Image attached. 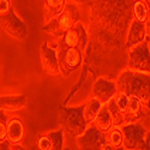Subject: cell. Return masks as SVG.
I'll return each mask as SVG.
<instances>
[{
  "label": "cell",
  "mask_w": 150,
  "mask_h": 150,
  "mask_svg": "<svg viewBox=\"0 0 150 150\" xmlns=\"http://www.w3.org/2000/svg\"><path fill=\"white\" fill-rule=\"evenodd\" d=\"M118 91L126 94L127 96H134L150 109V74L133 70L124 71L118 77L117 82Z\"/></svg>",
  "instance_id": "1"
},
{
  "label": "cell",
  "mask_w": 150,
  "mask_h": 150,
  "mask_svg": "<svg viewBox=\"0 0 150 150\" xmlns=\"http://www.w3.org/2000/svg\"><path fill=\"white\" fill-rule=\"evenodd\" d=\"M83 108L84 105L78 107H61L60 109V121L65 132L76 138L88 127L83 117Z\"/></svg>",
  "instance_id": "2"
},
{
  "label": "cell",
  "mask_w": 150,
  "mask_h": 150,
  "mask_svg": "<svg viewBox=\"0 0 150 150\" xmlns=\"http://www.w3.org/2000/svg\"><path fill=\"white\" fill-rule=\"evenodd\" d=\"M74 16H78L76 11L72 10V5H66L64 11L59 16H57L54 19H52L49 23L43 25V30L48 34H51L58 39L64 36V34L71 29L78 21L74 19Z\"/></svg>",
  "instance_id": "3"
},
{
  "label": "cell",
  "mask_w": 150,
  "mask_h": 150,
  "mask_svg": "<svg viewBox=\"0 0 150 150\" xmlns=\"http://www.w3.org/2000/svg\"><path fill=\"white\" fill-rule=\"evenodd\" d=\"M127 65L130 70L150 73V47L146 40L129 48Z\"/></svg>",
  "instance_id": "4"
},
{
  "label": "cell",
  "mask_w": 150,
  "mask_h": 150,
  "mask_svg": "<svg viewBox=\"0 0 150 150\" xmlns=\"http://www.w3.org/2000/svg\"><path fill=\"white\" fill-rule=\"evenodd\" d=\"M124 132V148L126 150H142L145 143L146 130L142 124L131 122L121 126Z\"/></svg>",
  "instance_id": "5"
},
{
  "label": "cell",
  "mask_w": 150,
  "mask_h": 150,
  "mask_svg": "<svg viewBox=\"0 0 150 150\" xmlns=\"http://www.w3.org/2000/svg\"><path fill=\"white\" fill-rule=\"evenodd\" d=\"M0 27L3 30L16 40H25L28 36V27L24 23L15 10H10L7 13L0 16Z\"/></svg>",
  "instance_id": "6"
},
{
  "label": "cell",
  "mask_w": 150,
  "mask_h": 150,
  "mask_svg": "<svg viewBox=\"0 0 150 150\" xmlns=\"http://www.w3.org/2000/svg\"><path fill=\"white\" fill-rule=\"evenodd\" d=\"M58 58L60 71L65 77L70 76L72 71H76L83 61V54L79 48L72 47H58Z\"/></svg>",
  "instance_id": "7"
},
{
  "label": "cell",
  "mask_w": 150,
  "mask_h": 150,
  "mask_svg": "<svg viewBox=\"0 0 150 150\" xmlns=\"http://www.w3.org/2000/svg\"><path fill=\"white\" fill-rule=\"evenodd\" d=\"M58 47L59 43H55L54 46L45 41L42 42L40 47V62L42 70L49 74V76H57L60 72V65H59V58H58Z\"/></svg>",
  "instance_id": "8"
},
{
  "label": "cell",
  "mask_w": 150,
  "mask_h": 150,
  "mask_svg": "<svg viewBox=\"0 0 150 150\" xmlns=\"http://www.w3.org/2000/svg\"><path fill=\"white\" fill-rule=\"evenodd\" d=\"M106 141V133L101 132L93 124H90L86 130L77 137L79 150H100Z\"/></svg>",
  "instance_id": "9"
},
{
  "label": "cell",
  "mask_w": 150,
  "mask_h": 150,
  "mask_svg": "<svg viewBox=\"0 0 150 150\" xmlns=\"http://www.w3.org/2000/svg\"><path fill=\"white\" fill-rule=\"evenodd\" d=\"M86 45V33L84 30L83 24L77 22L74 25L69 29L62 37H60L59 46L61 47H72V48H79L83 51Z\"/></svg>",
  "instance_id": "10"
},
{
  "label": "cell",
  "mask_w": 150,
  "mask_h": 150,
  "mask_svg": "<svg viewBox=\"0 0 150 150\" xmlns=\"http://www.w3.org/2000/svg\"><path fill=\"white\" fill-rule=\"evenodd\" d=\"M91 91H93V97L98 100L105 106L112 98H114V96L118 93V88L115 82L108 81L103 77H98L93 85Z\"/></svg>",
  "instance_id": "11"
},
{
  "label": "cell",
  "mask_w": 150,
  "mask_h": 150,
  "mask_svg": "<svg viewBox=\"0 0 150 150\" xmlns=\"http://www.w3.org/2000/svg\"><path fill=\"white\" fill-rule=\"evenodd\" d=\"M35 145L36 150H64V130L39 136Z\"/></svg>",
  "instance_id": "12"
},
{
  "label": "cell",
  "mask_w": 150,
  "mask_h": 150,
  "mask_svg": "<svg viewBox=\"0 0 150 150\" xmlns=\"http://www.w3.org/2000/svg\"><path fill=\"white\" fill-rule=\"evenodd\" d=\"M144 105L134 96H129V103L126 107V110L124 113V120L125 124H131V122H137L141 120L144 115Z\"/></svg>",
  "instance_id": "13"
},
{
  "label": "cell",
  "mask_w": 150,
  "mask_h": 150,
  "mask_svg": "<svg viewBox=\"0 0 150 150\" xmlns=\"http://www.w3.org/2000/svg\"><path fill=\"white\" fill-rule=\"evenodd\" d=\"M146 40V30L145 23H141L138 21L133 19L131 22V25L126 37V48H131L136 45H138Z\"/></svg>",
  "instance_id": "14"
},
{
  "label": "cell",
  "mask_w": 150,
  "mask_h": 150,
  "mask_svg": "<svg viewBox=\"0 0 150 150\" xmlns=\"http://www.w3.org/2000/svg\"><path fill=\"white\" fill-rule=\"evenodd\" d=\"M25 95H3L0 96V109L6 112H18L27 106Z\"/></svg>",
  "instance_id": "15"
},
{
  "label": "cell",
  "mask_w": 150,
  "mask_h": 150,
  "mask_svg": "<svg viewBox=\"0 0 150 150\" xmlns=\"http://www.w3.org/2000/svg\"><path fill=\"white\" fill-rule=\"evenodd\" d=\"M66 6V0H45L43 1V23L47 24L59 16Z\"/></svg>",
  "instance_id": "16"
},
{
  "label": "cell",
  "mask_w": 150,
  "mask_h": 150,
  "mask_svg": "<svg viewBox=\"0 0 150 150\" xmlns=\"http://www.w3.org/2000/svg\"><path fill=\"white\" fill-rule=\"evenodd\" d=\"M24 138V125L19 118H11L7 122V141L19 144Z\"/></svg>",
  "instance_id": "17"
},
{
  "label": "cell",
  "mask_w": 150,
  "mask_h": 150,
  "mask_svg": "<svg viewBox=\"0 0 150 150\" xmlns=\"http://www.w3.org/2000/svg\"><path fill=\"white\" fill-rule=\"evenodd\" d=\"M93 125H95V126L103 133H107L112 127H114V121L112 119V115H110L106 105L102 106L101 110L98 112L95 120L93 121Z\"/></svg>",
  "instance_id": "18"
},
{
  "label": "cell",
  "mask_w": 150,
  "mask_h": 150,
  "mask_svg": "<svg viewBox=\"0 0 150 150\" xmlns=\"http://www.w3.org/2000/svg\"><path fill=\"white\" fill-rule=\"evenodd\" d=\"M102 103L96 100L95 97H91L89 101H86L84 103V108H83V117L85 122L88 124V126L90 124H93V121L95 120L96 115L98 114V112L102 108Z\"/></svg>",
  "instance_id": "19"
},
{
  "label": "cell",
  "mask_w": 150,
  "mask_h": 150,
  "mask_svg": "<svg viewBox=\"0 0 150 150\" xmlns=\"http://www.w3.org/2000/svg\"><path fill=\"white\" fill-rule=\"evenodd\" d=\"M149 10H150V7L148 6L145 0H136L132 5L133 19L138 21L141 23H145L149 17Z\"/></svg>",
  "instance_id": "20"
},
{
  "label": "cell",
  "mask_w": 150,
  "mask_h": 150,
  "mask_svg": "<svg viewBox=\"0 0 150 150\" xmlns=\"http://www.w3.org/2000/svg\"><path fill=\"white\" fill-rule=\"evenodd\" d=\"M106 139L115 148L124 146V132L121 130V126H114L112 127L106 133Z\"/></svg>",
  "instance_id": "21"
},
{
  "label": "cell",
  "mask_w": 150,
  "mask_h": 150,
  "mask_svg": "<svg viewBox=\"0 0 150 150\" xmlns=\"http://www.w3.org/2000/svg\"><path fill=\"white\" fill-rule=\"evenodd\" d=\"M106 106H107L109 113L112 115V119H113V121H114V126H122V125L125 124L124 114H122V112L119 109V107L117 106L114 98H112L109 102H107Z\"/></svg>",
  "instance_id": "22"
},
{
  "label": "cell",
  "mask_w": 150,
  "mask_h": 150,
  "mask_svg": "<svg viewBox=\"0 0 150 150\" xmlns=\"http://www.w3.org/2000/svg\"><path fill=\"white\" fill-rule=\"evenodd\" d=\"M114 101L117 103V106L119 107V109L122 112V114L125 113V110H126V107H127V103H129V96L124 93H120L118 91L117 95L114 96Z\"/></svg>",
  "instance_id": "23"
},
{
  "label": "cell",
  "mask_w": 150,
  "mask_h": 150,
  "mask_svg": "<svg viewBox=\"0 0 150 150\" xmlns=\"http://www.w3.org/2000/svg\"><path fill=\"white\" fill-rule=\"evenodd\" d=\"M10 10H12L11 0H0V16L7 13Z\"/></svg>",
  "instance_id": "24"
},
{
  "label": "cell",
  "mask_w": 150,
  "mask_h": 150,
  "mask_svg": "<svg viewBox=\"0 0 150 150\" xmlns=\"http://www.w3.org/2000/svg\"><path fill=\"white\" fill-rule=\"evenodd\" d=\"M7 139V125L0 122V142Z\"/></svg>",
  "instance_id": "25"
},
{
  "label": "cell",
  "mask_w": 150,
  "mask_h": 150,
  "mask_svg": "<svg viewBox=\"0 0 150 150\" xmlns=\"http://www.w3.org/2000/svg\"><path fill=\"white\" fill-rule=\"evenodd\" d=\"M8 120H10V119H8L7 114H6V110L0 109V122H3V124H5V125H7Z\"/></svg>",
  "instance_id": "26"
},
{
  "label": "cell",
  "mask_w": 150,
  "mask_h": 150,
  "mask_svg": "<svg viewBox=\"0 0 150 150\" xmlns=\"http://www.w3.org/2000/svg\"><path fill=\"white\" fill-rule=\"evenodd\" d=\"M11 146H12V144L7 139L0 142V150H11Z\"/></svg>",
  "instance_id": "27"
},
{
  "label": "cell",
  "mask_w": 150,
  "mask_h": 150,
  "mask_svg": "<svg viewBox=\"0 0 150 150\" xmlns=\"http://www.w3.org/2000/svg\"><path fill=\"white\" fill-rule=\"evenodd\" d=\"M100 150H117V148L114 146V145H112L108 141H106L103 144H102V146H101V149Z\"/></svg>",
  "instance_id": "28"
},
{
  "label": "cell",
  "mask_w": 150,
  "mask_h": 150,
  "mask_svg": "<svg viewBox=\"0 0 150 150\" xmlns=\"http://www.w3.org/2000/svg\"><path fill=\"white\" fill-rule=\"evenodd\" d=\"M142 150H150V132H146L145 143H144V146H143Z\"/></svg>",
  "instance_id": "29"
},
{
  "label": "cell",
  "mask_w": 150,
  "mask_h": 150,
  "mask_svg": "<svg viewBox=\"0 0 150 150\" xmlns=\"http://www.w3.org/2000/svg\"><path fill=\"white\" fill-rule=\"evenodd\" d=\"M145 30H146V37H149L148 40H150V10H149V17H148V21L145 22Z\"/></svg>",
  "instance_id": "30"
},
{
  "label": "cell",
  "mask_w": 150,
  "mask_h": 150,
  "mask_svg": "<svg viewBox=\"0 0 150 150\" xmlns=\"http://www.w3.org/2000/svg\"><path fill=\"white\" fill-rule=\"evenodd\" d=\"M11 150H25V149H24L23 146H21L19 144H12Z\"/></svg>",
  "instance_id": "31"
},
{
  "label": "cell",
  "mask_w": 150,
  "mask_h": 150,
  "mask_svg": "<svg viewBox=\"0 0 150 150\" xmlns=\"http://www.w3.org/2000/svg\"><path fill=\"white\" fill-rule=\"evenodd\" d=\"M117 150H126V149H125L124 146H120V148H117Z\"/></svg>",
  "instance_id": "32"
},
{
  "label": "cell",
  "mask_w": 150,
  "mask_h": 150,
  "mask_svg": "<svg viewBox=\"0 0 150 150\" xmlns=\"http://www.w3.org/2000/svg\"><path fill=\"white\" fill-rule=\"evenodd\" d=\"M145 1H146V4H148V6L150 7V0H145Z\"/></svg>",
  "instance_id": "33"
},
{
  "label": "cell",
  "mask_w": 150,
  "mask_h": 150,
  "mask_svg": "<svg viewBox=\"0 0 150 150\" xmlns=\"http://www.w3.org/2000/svg\"><path fill=\"white\" fill-rule=\"evenodd\" d=\"M64 150H70V149H69V148H65V149H64Z\"/></svg>",
  "instance_id": "34"
}]
</instances>
